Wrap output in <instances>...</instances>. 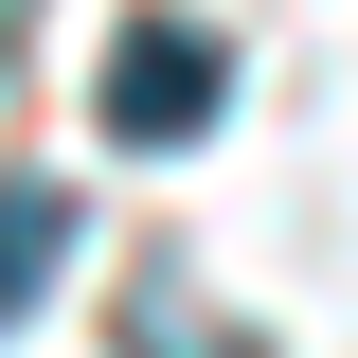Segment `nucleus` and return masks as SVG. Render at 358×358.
<instances>
[{"mask_svg": "<svg viewBox=\"0 0 358 358\" xmlns=\"http://www.w3.org/2000/svg\"><path fill=\"white\" fill-rule=\"evenodd\" d=\"M54 268H72V179H0V322H36Z\"/></svg>", "mask_w": 358, "mask_h": 358, "instance_id": "f03ea898", "label": "nucleus"}, {"mask_svg": "<svg viewBox=\"0 0 358 358\" xmlns=\"http://www.w3.org/2000/svg\"><path fill=\"white\" fill-rule=\"evenodd\" d=\"M215 36H197V18H126V36H108V90H90V108H108V143H197L215 126Z\"/></svg>", "mask_w": 358, "mask_h": 358, "instance_id": "f257e3e1", "label": "nucleus"}, {"mask_svg": "<svg viewBox=\"0 0 358 358\" xmlns=\"http://www.w3.org/2000/svg\"><path fill=\"white\" fill-rule=\"evenodd\" d=\"M126 358H268L251 322H197L179 287H143V322H126Z\"/></svg>", "mask_w": 358, "mask_h": 358, "instance_id": "7ed1b4c3", "label": "nucleus"}]
</instances>
